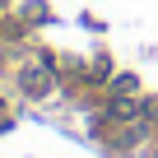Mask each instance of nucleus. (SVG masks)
Here are the masks:
<instances>
[{
    "label": "nucleus",
    "instance_id": "f257e3e1",
    "mask_svg": "<svg viewBox=\"0 0 158 158\" xmlns=\"http://www.w3.org/2000/svg\"><path fill=\"white\" fill-rule=\"evenodd\" d=\"M51 84H56V74H51V65H47V60H33V65H23V70H19V89H23L28 98L51 93Z\"/></svg>",
    "mask_w": 158,
    "mask_h": 158
}]
</instances>
